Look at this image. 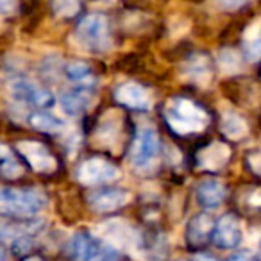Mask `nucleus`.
Instances as JSON below:
<instances>
[{
  "mask_svg": "<svg viewBox=\"0 0 261 261\" xmlns=\"http://www.w3.org/2000/svg\"><path fill=\"white\" fill-rule=\"evenodd\" d=\"M165 120L168 127L179 136L200 133L210 123L207 113L199 104L185 97L172 98L168 102L165 108Z\"/></svg>",
  "mask_w": 261,
  "mask_h": 261,
  "instance_id": "obj_1",
  "label": "nucleus"
},
{
  "mask_svg": "<svg viewBox=\"0 0 261 261\" xmlns=\"http://www.w3.org/2000/svg\"><path fill=\"white\" fill-rule=\"evenodd\" d=\"M45 204H47V197L40 190H0V213L6 217L16 218V220L36 217L45 207Z\"/></svg>",
  "mask_w": 261,
  "mask_h": 261,
  "instance_id": "obj_2",
  "label": "nucleus"
},
{
  "mask_svg": "<svg viewBox=\"0 0 261 261\" xmlns=\"http://www.w3.org/2000/svg\"><path fill=\"white\" fill-rule=\"evenodd\" d=\"M77 41L88 52H106L111 48L109 22L104 15H88L77 25Z\"/></svg>",
  "mask_w": 261,
  "mask_h": 261,
  "instance_id": "obj_3",
  "label": "nucleus"
},
{
  "mask_svg": "<svg viewBox=\"0 0 261 261\" xmlns=\"http://www.w3.org/2000/svg\"><path fill=\"white\" fill-rule=\"evenodd\" d=\"M160 152V140H158L156 129L150 125L140 127L130 149V160L136 168H147L152 165Z\"/></svg>",
  "mask_w": 261,
  "mask_h": 261,
  "instance_id": "obj_4",
  "label": "nucleus"
},
{
  "mask_svg": "<svg viewBox=\"0 0 261 261\" xmlns=\"http://www.w3.org/2000/svg\"><path fill=\"white\" fill-rule=\"evenodd\" d=\"M120 168L109 163L108 160L102 158H91L81 163L79 170H77V177L83 185L95 186V185H109L120 179Z\"/></svg>",
  "mask_w": 261,
  "mask_h": 261,
  "instance_id": "obj_5",
  "label": "nucleus"
},
{
  "mask_svg": "<svg viewBox=\"0 0 261 261\" xmlns=\"http://www.w3.org/2000/svg\"><path fill=\"white\" fill-rule=\"evenodd\" d=\"M16 150L23 156V160L29 163V167L34 172H40V174H50L56 170L58 163H56V158L50 154V150L40 142H18L16 143Z\"/></svg>",
  "mask_w": 261,
  "mask_h": 261,
  "instance_id": "obj_6",
  "label": "nucleus"
},
{
  "mask_svg": "<svg viewBox=\"0 0 261 261\" xmlns=\"http://www.w3.org/2000/svg\"><path fill=\"white\" fill-rule=\"evenodd\" d=\"M213 242L217 243L220 249H234L240 245L243 238L242 231V222L236 215L227 213L224 217H220L215 222L213 227Z\"/></svg>",
  "mask_w": 261,
  "mask_h": 261,
  "instance_id": "obj_7",
  "label": "nucleus"
},
{
  "mask_svg": "<svg viewBox=\"0 0 261 261\" xmlns=\"http://www.w3.org/2000/svg\"><path fill=\"white\" fill-rule=\"evenodd\" d=\"M11 95L18 100L29 102L38 108H50L54 106L56 98L50 91H47L45 88L38 86L36 83L27 79H16L11 83Z\"/></svg>",
  "mask_w": 261,
  "mask_h": 261,
  "instance_id": "obj_8",
  "label": "nucleus"
},
{
  "mask_svg": "<svg viewBox=\"0 0 261 261\" xmlns=\"http://www.w3.org/2000/svg\"><path fill=\"white\" fill-rule=\"evenodd\" d=\"M130 200V195L125 190L120 188H102L97 192H91L88 197V202H90L91 210L98 211V213H109V211H115L123 207Z\"/></svg>",
  "mask_w": 261,
  "mask_h": 261,
  "instance_id": "obj_9",
  "label": "nucleus"
},
{
  "mask_svg": "<svg viewBox=\"0 0 261 261\" xmlns=\"http://www.w3.org/2000/svg\"><path fill=\"white\" fill-rule=\"evenodd\" d=\"M115 98L118 104L138 111H147L152 106L150 93L138 83H123L115 90Z\"/></svg>",
  "mask_w": 261,
  "mask_h": 261,
  "instance_id": "obj_10",
  "label": "nucleus"
},
{
  "mask_svg": "<svg viewBox=\"0 0 261 261\" xmlns=\"http://www.w3.org/2000/svg\"><path fill=\"white\" fill-rule=\"evenodd\" d=\"M195 197L202 210L207 211L218 210L225 199V186L218 179H206V181L197 185Z\"/></svg>",
  "mask_w": 261,
  "mask_h": 261,
  "instance_id": "obj_11",
  "label": "nucleus"
},
{
  "mask_svg": "<svg viewBox=\"0 0 261 261\" xmlns=\"http://www.w3.org/2000/svg\"><path fill=\"white\" fill-rule=\"evenodd\" d=\"M229 158H231L229 147L220 142H215L210 143L207 147H204L202 150H199V154H197V167L202 168V170L217 172L225 167Z\"/></svg>",
  "mask_w": 261,
  "mask_h": 261,
  "instance_id": "obj_12",
  "label": "nucleus"
},
{
  "mask_svg": "<svg viewBox=\"0 0 261 261\" xmlns=\"http://www.w3.org/2000/svg\"><path fill=\"white\" fill-rule=\"evenodd\" d=\"M102 245L97 238L86 232H77L70 243V256L73 261H93L97 254L100 252Z\"/></svg>",
  "mask_w": 261,
  "mask_h": 261,
  "instance_id": "obj_13",
  "label": "nucleus"
},
{
  "mask_svg": "<svg viewBox=\"0 0 261 261\" xmlns=\"http://www.w3.org/2000/svg\"><path fill=\"white\" fill-rule=\"evenodd\" d=\"M215 222L210 215L200 213L190 220L188 227H186V242L192 247H200L213 236Z\"/></svg>",
  "mask_w": 261,
  "mask_h": 261,
  "instance_id": "obj_14",
  "label": "nucleus"
},
{
  "mask_svg": "<svg viewBox=\"0 0 261 261\" xmlns=\"http://www.w3.org/2000/svg\"><path fill=\"white\" fill-rule=\"evenodd\" d=\"M211 75H213V68L206 54H193L185 63V77L199 86H206L211 81Z\"/></svg>",
  "mask_w": 261,
  "mask_h": 261,
  "instance_id": "obj_15",
  "label": "nucleus"
},
{
  "mask_svg": "<svg viewBox=\"0 0 261 261\" xmlns=\"http://www.w3.org/2000/svg\"><path fill=\"white\" fill-rule=\"evenodd\" d=\"M90 95H91V88H77V90L70 91V93L61 95L59 104H61V109L66 115L75 118V116L83 115L88 106H90L91 102Z\"/></svg>",
  "mask_w": 261,
  "mask_h": 261,
  "instance_id": "obj_16",
  "label": "nucleus"
},
{
  "mask_svg": "<svg viewBox=\"0 0 261 261\" xmlns=\"http://www.w3.org/2000/svg\"><path fill=\"white\" fill-rule=\"evenodd\" d=\"M220 127H222V133H224L229 140H234V142L242 140L243 136L247 135L245 120H243V116L238 115L236 111H225L224 115H222Z\"/></svg>",
  "mask_w": 261,
  "mask_h": 261,
  "instance_id": "obj_17",
  "label": "nucleus"
},
{
  "mask_svg": "<svg viewBox=\"0 0 261 261\" xmlns=\"http://www.w3.org/2000/svg\"><path fill=\"white\" fill-rule=\"evenodd\" d=\"M65 75L70 83H73L77 88H91L95 83L93 73H91L90 66L84 65L81 61H73L68 63L65 68Z\"/></svg>",
  "mask_w": 261,
  "mask_h": 261,
  "instance_id": "obj_18",
  "label": "nucleus"
},
{
  "mask_svg": "<svg viewBox=\"0 0 261 261\" xmlns=\"http://www.w3.org/2000/svg\"><path fill=\"white\" fill-rule=\"evenodd\" d=\"M29 123L38 130L43 133H59L65 129V122L58 116L50 115L47 111H34L29 115Z\"/></svg>",
  "mask_w": 261,
  "mask_h": 261,
  "instance_id": "obj_19",
  "label": "nucleus"
},
{
  "mask_svg": "<svg viewBox=\"0 0 261 261\" xmlns=\"http://www.w3.org/2000/svg\"><path fill=\"white\" fill-rule=\"evenodd\" d=\"M243 52L250 63L261 59V25H252L243 36Z\"/></svg>",
  "mask_w": 261,
  "mask_h": 261,
  "instance_id": "obj_20",
  "label": "nucleus"
},
{
  "mask_svg": "<svg viewBox=\"0 0 261 261\" xmlns=\"http://www.w3.org/2000/svg\"><path fill=\"white\" fill-rule=\"evenodd\" d=\"M52 8H54L58 16L70 18V16H73L79 11L81 0H52Z\"/></svg>",
  "mask_w": 261,
  "mask_h": 261,
  "instance_id": "obj_21",
  "label": "nucleus"
},
{
  "mask_svg": "<svg viewBox=\"0 0 261 261\" xmlns=\"http://www.w3.org/2000/svg\"><path fill=\"white\" fill-rule=\"evenodd\" d=\"M218 65L225 73H234L240 70V58L232 50H222L218 56Z\"/></svg>",
  "mask_w": 261,
  "mask_h": 261,
  "instance_id": "obj_22",
  "label": "nucleus"
},
{
  "mask_svg": "<svg viewBox=\"0 0 261 261\" xmlns=\"http://www.w3.org/2000/svg\"><path fill=\"white\" fill-rule=\"evenodd\" d=\"M22 172H23L22 165H20L18 161L13 160V158L6 156V160L0 161V174L4 175V177L16 179V177H20V175H22Z\"/></svg>",
  "mask_w": 261,
  "mask_h": 261,
  "instance_id": "obj_23",
  "label": "nucleus"
},
{
  "mask_svg": "<svg viewBox=\"0 0 261 261\" xmlns=\"http://www.w3.org/2000/svg\"><path fill=\"white\" fill-rule=\"evenodd\" d=\"M247 165H249L250 170H252L254 174L261 175V152L259 150L249 152V156H247Z\"/></svg>",
  "mask_w": 261,
  "mask_h": 261,
  "instance_id": "obj_24",
  "label": "nucleus"
},
{
  "mask_svg": "<svg viewBox=\"0 0 261 261\" xmlns=\"http://www.w3.org/2000/svg\"><path fill=\"white\" fill-rule=\"evenodd\" d=\"M16 9V0H0V15H11Z\"/></svg>",
  "mask_w": 261,
  "mask_h": 261,
  "instance_id": "obj_25",
  "label": "nucleus"
},
{
  "mask_svg": "<svg viewBox=\"0 0 261 261\" xmlns=\"http://www.w3.org/2000/svg\"><path fill=\"white\" fill-rule=\"evenodd\" d=\"M222 4L225 6L227 9H236V8H240V6H243L247 2V0H220Z\"/></svg>",
  "mask_w": 261,
  "mask_h": 261,
  "instance_id": "obj_26",
  "label": "nucleus"
},
{
  "mask_svg": "<svg viewBox=\"0 0 261 261\" xmlns=\"http://www.w3.org/2000/svg\"><path fill=\"white\" fill-rule=\"evenodd\" d=\"M227 261H252V257H250V254H247V252H236V254H232Z\"/></svg>",
  "mask_w": 261,
  "mask_h": 261,
  "instance_id": "obj_27",
  "label": "nucleus"
},
{
  "mask_svg": "<svg viewBox=\"0 0 261 261\" xmlns=\"http://www.w3.org/2000/svg\"><path fill=\"white\" fill-rule=\"evenodd\" d=\"M193 261H218L217 257H213L211 254H204V252H200V254H197L195 257H193Z\"/></svg>",
  "mask_w": 261,
  "mask_h": 261,
  "instance_id": "obj_28",
  "label": "nucleus"
},
{
  "mask_svg": "<svg viewBox=\"0 0 261 261\" xmlns=\"http://www.w3.org/2000/svg\"><path fill=\"white\" fill-rule=\"evenodd\" d=\"M23 261H45V259H41V257H38V256H31V257H25Z\"/></svg>",
  "mask_w": 261,
  "mask_h": 261,
  "instance_id": "obj_29",
  "label": "nucleus"
},
{
  "mask_svg": "<svg viewBox=\"0 0 261 261\" xmlns=\"http://www.w3.org/2000/svg\"><path fill=\"white\" fill-rule=\"evenodd\" d=\"M0 261H8V257H6V254L2 249H0Z\"/></svg>",
  "mask_w": 261,
  "mask_h": 261,
  "instance_id": "obj_30",
  "label": "nucleus"
},
{
  "mask_svg": "<svg viewBox=\"0 0 261 261\" xmlns=\"http://www.w3.org/2000/svg\"><path fill=\"white\" fill-rule=\"evenodd\" d=\"M259 261H261V259H259Z\"/></svg>",
  "mask_w": 261,
  "mask_h": 261,
  "instance_id": "obj_31",
  "label": "nucleus"
}]
</instances>
